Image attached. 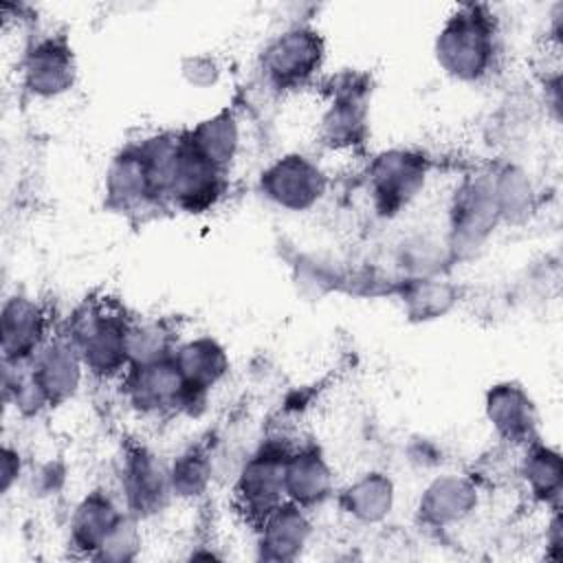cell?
Masks as SVG:
<instances>
[{"label":"cell","mask_w":563,"mask_h":563,"mask_svg":"<svg viewBox=\"0 0 563 563\" xmlns=\"http://www.w3.org/2000/svg\"><path fill=\"white\" fill-rule=\"evenodd\" d=\"M435 55L440 66L457 79L482 77L495 55V26L486 9L462 7L438 33Z\"/></svg>","instance_id":"6da1fadb"},{"label":"cell","mask_w":563,"mask_h":563,"mask_svg":"<svg viewBox=\"0 0 563 563\" xmlns=\"http://www.w3.org/2000/svg\"><path fill=\"white\" fill-rule=\"evenodd\" d=\"M128 325L99 308H84L73 317L70 341L79 350L84 365L95 374H114L128 363Z\"/></svg>","instance_id":"7a4b0ae2"},{"label":"cell","mask_w":563,"mask_h":563,"mask_svg":"<svg viewBox=\"0 0 563 563\" xmlns=\"http://www.w3.org/2000/svg\"><path fill=\"white\" fill-rule=\"evenodd\" d=\"M323 44L317 31L295 26L277 35L264 51V70L279 86L308 79L321 64Z\"/></svg>","instance_id":"3957f363"},{"label":"cell","mask_w":563,"mask_h":563,"mask_svg":"<svg viewBox=\"0 0 563 563\" xmlns=\"http://www.w3.org/2000/svg\"><path fill=\"white\" fill-rule=\"evenodd\" d=\"M222 187V169L202 158L187 141L178 143L167 196L185 211H202L216 202Z\"/></svg>","instance_id":"277c9868"},{"label":"cell","mask_w":563,"mask_h":563,"mask_svg":"<svg viewBox=\"0 0 563 563\" xmlns=\"http://www.w3.org/2000/svg\"><path fill=\"white\" fill-rule=\"evenodd\" d=\"M0 323L2 356L7 365H24L44 347L46 317L29 297H9L2 303Z\"/></svg>","instance_id":"5b68a950"},{"label":"cell","mask_w":563,"mask_h":563,"mask_svg":"<svg viewBox=\"0 0 563 563\" xmlns=\"http://www.w3.org/2000/svg\"><path fill=\"white\" fill-rule=\"evenodd\" d=\"M128 391L132 402L141 411H167L191 400L189 389L174 363V358H161L143 365H132L128 378Z\"/></svg>","instance_id":"8992f818"},{"label":"cell","mask_w":563,"mask_h":563,"mask_svg":"<svg viewBox=\"0 0 563 563\" xmlns=\"http://www.w3.org/2000/svg\"><path fill=\"white\" fill-rule=\"evenodd\" d=\"M29 363L31 378L46 405L62 402L77 391L84 358L70 339L44 343V347Z\"/></svg>","instance_id":"52a82bcc"},{"label":"cell","mask_w":563,"mask_h":563,"mask_svg":"<svg viewBox=\"0 0 563 563\" xmlns=\"http://www.w3.org/2000/svg\"><path fill=\"white\" fill-rule=\"evenodd\" d=\"M22 75L24 86L33 95L57 97L73 86V51L62 37H44L26 51L22 62Z\"/></svg>","instance_id":"ba28073f"},{"label":"cell","mask_w":563,"mask_h":563,"mask_svg":"<svg viewBox=\"0 0 563 563\" xmlns=\"http://www.w3.org/2000/svg\"><path fill=\"white\" fill-rule=\"evenodd\" d=\"M264 191L286 209H308L323 191V176L303 156L279 158L262 178Z\"/></svg>","instance_id":"9c48e42d"},{"label":"cell","mask_w":563,"mask_h":563,"mask_svg":"<svg viewBox=\"0 0 563 563\" xmlns=\"http://www.w3.org/2000/svg\"><path fill=\"white\" fill-rule=\"evenodd\" d=\"M288 453L279 449H262L242 468L238 479V493L244 506L260 517L268 515L282 504L284 495V464Z\"/></svg>","instance_id":"30bf717a"},{"label":"cell","mask_w":563,"mask_h":563,"mask_svg":"<svg viewBox=\"0 0 563 563\" xmlns=\"http://www.w3.org/2000/svg\"><path fill=\"white\" fill-rule=\"evenodd\" d=\"M374 194L385 209H396L416 196L424 183V165L405 152L383 154L372 172Z\"/></svg>","instance_id":"8fae6325"},{"label":"cell","mask_w":563,"mask_h":563,"mask_svg":"<svg viewBox=\"0 0 563 563\" xmlns=\"http://www.w3.org/2000/svg\"><path fill=\"white\" fill-rule=\"evenodd\" d=\"M330 490V471L314 449L288 453L284 464V493L295 504L321 501Z\"/></svg>","instance_id":"7c38bea8"},{"label":"cell","mask_w":563,"mask_h":563,"mask_svg":"<svg viewBox=\"0 0 563 563\" xmlns=\"http://www.w3.org/2000/svg\"><path fill=\"white\" fill-rule=\"evenodd\" d=\"M123 486L130 504L139 512L152 510V508H158V504L165 499L167 490L172 488L169 471H165L161 462L147 451H136L134 455L128 457Z\"/></svg>","instance_id":"4fadbf2b"},{"label":"cell","mask_w":563,"mask_h":563,"mask_svg":"<svg viewBox=\"0 0 563 563\" xmlns=\"http://www.w3.org/2000/svg\"><path fill=\"white\" fill-rule=\"evenodd\" d=\"M174 363L191 398L209 389L227 372V356L222 347L211 339H196L185 343L174 356Z\"/></svg>","instance_id":"5bb4252c"},{"label":"cell","mask_w":563,"mask_h":563,"mask_svg":"<svg viewBox=\"0 0 563 563\" xmlns=\"http://www.w3.org/2000/svg\"><path fill=\"white\" fill-rule=\"evenodd\" d=\"M123 515L117 512L114 504L95 493L86 497L73 517V539L77 545L86 550H101L103 543L108 541L110 532L117 528Z\"/></svg>","instance_id":"9a60e30c"},{"label":"cell","mask_w":563,"mask_h":563,"mask_svg":"<svg viewBox=\"0 0 563 563\" xmlns=\"http://www.w3.org/2000/svg\"><path fill=\"white\" fill-rule=\"evenodd\" d=\"M187 143L211 165L224 169L238 147V128L229 114H218L200 123Z\"/></svg>","instance_id":"2e32d148"},{"label":"cell","mask_w":563,"mask_h":563,"mask_svg":"<svg viewBox=\"0 0 563 563\" xmlns=\"http://www.w3.org/2000/svg\"><path fill=\"white\" fill-rule=\"evenodd\" d=\"M308 537V521L299 506L279 504L264 515V545L275 550V556H290L295 548L303 545Z\"/></svg>","instance_id":"e0dca14e"},{"label":"cell","mask_w":563,"mask_h":563,"mask_svg":"<svg viewBox=\"0 0 563 563\" xmlns=\"http://www.w3.org/2000/svg\"><path fill=\"white\" fill-rule=\"evenodd\" d=\"M473 504V488L457 477H442L429 486L420 512L435 523L455 521L468 512Z\"/></svg>","instance_id":"ac0fdd59"},{"label":"cell","mask_w":563,"mask_h":563,"mask_svg":"<svg viewBox=\"0 0 563 563\" xmlns=\"http://www.w3.org/2000/svg\"><path fill=\"white\" fill-rule=\"evenodd\" d=\"M488 416L493 424L506 435L526 433L530 427V402L523 398L519 389L495 387L488 396Z\"/></svg>","instance_id":"d6986e66"},{"label":"cell","mask_w":563,"mask_h":563,"mask_svg":"<svg viewBox=\"0 0 563 563\" xmlns=\"http://www.w3.org/2000/svg\"><path fill=\"white\" fill-rule=\"evenodd\" d=\"M347 510L358 519L374 521L389 512L391 506V484L389 479L372 473L358 479L345 495Z\"/></svg>","instance_id":"ffe728a7"},{"label":"cell","mask_w":563,"mask_h":563,"mask_svg":"<svg viewBox=\"0 0 563 563\" xmlns=\"http://www.w3.org/2000/svg\"><path fill=\"white\" fill-rule=\"evenodd\" d=\"M209 477V464L205 455L198 451L185 453L174 462V468L169 471L172 490L178 495H196Z\"/></svg>","instance_id":"44dd1931"},{"label":"cell","mask_w":563,"mask_h":563,"mask_svg":"<svg viewBox=\"0 0 563 563\" xmlns=\"http://www.w3.org/2000/svg\"><path fill=\"white\" fill-rule=\"evenodd\" d=\"M361 103L354 97H345L336 101V106L330 110L325 117V128L330 132V139L336 141H352L363 125V114H361Z\"/></svg>","instance_id":"7402d4cb"},{"label":"cell","mask_w":563,"mask_h":563,"mask_svg":"<svg viewBox=\"0 0 563 563\" xmlns=\"http://www.w3.org/2000/svg\"><path fill=\"white\" fill-rule=\"evenodd\" d=\"M559 473L556 455H545V451L534 453L526 466V477L539 493L554 488L559 484Z\"/></svg>","instance_id":"603a6c76"},{"label":"cell","mask_w":563,"mask_h":563,"mask_svg":"<svg viewBox=\"0 0 563 563\" xmlns=\"http://www.w3.org/2000/svg\"><path fill=\"white\" fill-rule=\"evenodd\" d=\"M18 473H20L18 453L11 451L9 446H4V451H2V490H9V486L13 484Z\"/></svg>","instance_id":"cb8c5ba5"}]
</instances>
